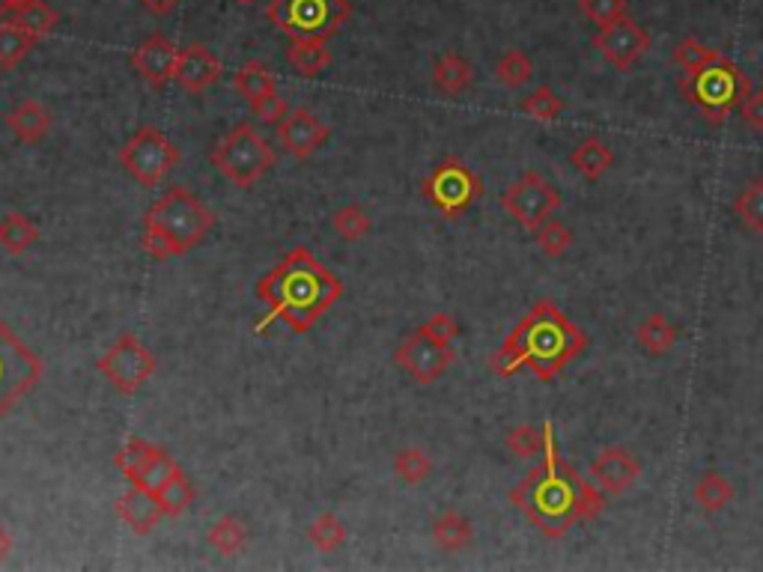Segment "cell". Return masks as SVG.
I'll return each instance as SVG.
<instances>
[{
  "label": "cell",
  "mask_w": 763,
  "mask_h": 572,
  "mask_svg": "<svg viewBox=\"0 0 763 572\" xmlns=\"http://www.w3.org/2000/svg\"><path fill=\"white\" fill-rule=\"evenodd\" d=\"M433 540H436V545L445 549V552H462V549H468L471 540H475L471 519L459 513V510H445V513L433 519Z\"/></svg>",
  "instance_id": "26"
},
{
  "label": "cell",
  "mask_w": 763,
  "mask_h": 572,
  "mask_svg": "<svg viewBox=\"0 0 763 572\" xmlns=\"http://www.w3.org/2000/svg\"><path fill=\"white\" fill-rule=\"evenodd\" d=\"M420 194L424 201L439 212L441 218H459L462 212H468L480 201L484 194V182L462 159L448 155L445 162H439L433 171L420 182Z\"/></svg>",
  "instance_id": "8"
},
{
  "label": "cell",
  "mask_w": 763,
  "mask_h": 572,
  "mask_svg": "<svg viewBox=\"0 0 763 572\" xmlns=\"http://www.w3.org/2000/svg\"><path fill=\"white\" fill-rule=\"evenodd\" d=\"M650 45H653L650 30L630 16L611 21L609 28H600V33L593 37V48L606 58V63H611L620 72H630L648 54Z\"/></svg>",
  "instance_id": "15"
},
{
  "label": "cell",
  "mask_w": 763,
  "mask_h": 572,
  "mask_svg": "<svg viewBox=\"0 0 763 572\" xmlns=\"http://www.w3.org/2000/svg\"><path fill=\"white\" fill-rule=\"evenodd\" d=\"M641 477V462L632 450L609 445L591 462V480L606 496H627Z\"/></svg>",
  "instance_id": "17"
},
{
  "label": "cell",
  "mask_w": 763,
  "mask_h": 572,
  "mask_svg": "<svg viewBox=\"0 0 763 572\" xmlns=\"http://www.w3.org/2000/svg\"><path fill=\"white\" fill-rule=\"evenodd\" d=\"M7 21L19 24V28H24L28 33H33V37L45 39L58 30L60 12L54 10L51 3H45V0H16Z\"/></svg>",
  "instance_id": "25"
},
{
  "label": "cell",
  "mask_w": 763,
  "mask_h": 572,
  "mask_svg": "<svg viewBox=\"0 0 763 572\" xmlns=\"http://www.w3.org/2000/svg\"><path fill=\"white\" fill-rule=\"evenodd\" d=\"M37 242H39V227L28 218V215L10 212V215H3V218H0V248L7 251L10 257L28 254Z\"/></svg>",
  "instance_id": "28"
},
{
  "label": "cell",
  "mask_w": 763,
  "mask_h": 572,
  "mask_svg": "<svg viewBox=\"0 0 763 572\" xmlns=\"http://www.w3.org/2000/svg\"><path fill=\"white\" fill-rule=\"evenodd\" d=\"M238 7H251V3H257V0H236Z\"/></svg>",
  "instance_id": "50"
},
{
  "label": "cell",
  "mask_w": 763,
  "mask_h": 572,
  "mask_svg": "<svg viewBox=\"0 0 763 572\" xmlns=\"http://www.w3.org/2000/svg\"><path fill=\"white\" fill-rule=\"evenodd\" d=\"M588 349V331L572 323L561 307L543 298L513 325L505 344L489 355V370L507 379L522 367L540 381L558 379Z\"/></svg>",
  "instance_id": "2"
},
{
  "label": "cell",
  "mask_w": 763,
  "mask_h": 572,
  "mask_svg": "<svg viewBox=\"0 0 763 572\" xmlns=\"http://www.w3.org/2000/svg\"><path fill=\"white\" fill-rule=\"evenodd\" d=\"M155 498H159V504H162L167 519H180V515H185L191 507H194L197 489L191 487V480L185 477V471H182V474H176L173 480H167V483L155 492Z\"/></svg>",
  "instance_id": "34"
},
{
  "label": "cell",
  "mask_w": 763,
  "mask_h": 572,
  "mask_svg": "<svg viewBox=\"0 0 763 572\" xmlns=\"http://www.w3.org/2000/svg\"><path fill=\"white\" fill-rule=\"evenodd\" d=\"M505 445L507 450L519 459L543 457V427L537 429L531 427V423H519V427H513L507 432Z\"/></svg>",
  "instance_id": "42"
},
{
  "label": "cell",
  "mask_w": 763,
  "mask_h": 572,
  "mask_svg": "<svg viewBox=\"0 0 763 572\" xmlns=\"http://www.w3.org/2000/svg\"><path fill=\"white\" fill-rule=\"evenodd\" d=\"M42 379V358L0 319V420Z\"/></svg>",
  "instance_id": "10"
},
{
  "label": "cell",
  "mask_w": 763,
  "mask_h": 572,
  "mask_svg": "<svg viewBox=\"0 0 763 572\" xmlns=\"http://www.w3.org/2000/svg\"><path fill=\"white\" fill-rule=\"evenodd\" d=\"M394 474L400 477L406 487H418L433 474V459L427 450L420 448H403L394 453Z\"/></svg>",
  "instance_id": "39"
},
{
  "label": "cell",
  "mask_w": 763,
  "mask_h": 572,
  "mask_svg": "<svg viewBox=\"0 0 763 572\" xmlns=\"http://www.w3.org/2000/svg\"><path fill=\"white\" fill-rule=\"evenodd\" d=\"M531 78H535V63H531V58H528L525 51L510 48V51H505V54L498 58L496 81L501 86H507V90H522Z\"/></svg>",
  "instance_id": "35"
},
{
  "label": "cell",
  "mask_w": 763,
  "mask_h": 572,
  "mask_svg": "<svg viewBox=\"0 0 763 572\" xmlns=\"http://www.w3.org/2000/svg\"><path fill=\"white\" fill-rule=\"evenodd\" d=\"M332 227L344 242H362V238L373 229V221L364 206H358V203H346V206H340V210L334 212Z\"/></svg>",
  "instance_id": "40"
},
{
  "label": "cell",
  "mask_w": 763,
  "mask_h": 572,
  "mask_svg": "<svg viewBox=\"0 0 763 572\" xmlns=\"http://www.w3.org/2000/svg\"><path fill=\"white\" fill-rule=\"evenodd\" d=\"M277 155L268 141L251 123L233 125L218 146L212 150L215 171L236 188H251L260 180H266L268 171L275 167Z\"/></svg>",
  "instance_id": "6"
},
{
  "label": "cell",
  "mask_w": 763,
  "mask_h": 572,
  "mask_svg": "<svg viewBox=\"0 0 763 572\" xmlns=\"http://www.w3.org/2000/svg\"><path fill=\"white\" fill-rule=\"evenodd\" d=\"M535 238H537V248L543 251L549 259H561L563 254L572 248V242H576L572 229L567 227V224H561V221H555V218H549L546 224H540V227L535 229Z\"/></svg>",
  "instance_id": "41"
},
{
  "label": "cell",
  "mask_w": 763,
  "mask_h": 572,
  "mask_svg": "<svg viewBox=\"0 0 763 572\" xmlns=\"http://www.w3.org/2000/svg\"><path fill=\"white\" fill-rule=\"evenodd\" d=\"M734 215L743 221V227L763 236V176L745 182L734 197Z\"/></svg>",
  "instance_id": "33"
},
{
  "label": "cell",
  "mask_w": 763,
  "mask_h": 572,
  "mask_svg": "<svg viewBox=\"0 0 763 572\" xmlns=\"http://www.w3.org/2000/svg\"><path fill=\"white\" fill-rule=\"evenodd\" d=\"M39 42H42V39L28 33V30L19 28V24L3 21V24H0V69H3V72H12L16 67H21Z\"/></svg>",
  "instance_id": "29"
},
{
  "label": "cell",
  "mask_w": 763,
  "mask_h": 572,
  "mask_svg": "<svg viewBox=\"0 0 763 572\" xmlns=\"http://www.w3.org/2000/svg\"><path fill=\"white\" fill-rule=\"evenodd\" d=\"M266 19L289 39L328 42L353 19V3L349 0H268Z\"/></svg>",
  "instance_id": "7"
},
{
  "label": "cell",
  "mask_w": 763,
  "mask_h": 572,
  "mask_svg": "<svg viewBox=\"0 0 763 572\" xmlns=\"http://www.w3.org/2000/svg\"><path fill=\"white\" fill-rule=\"evenodd\" d=\"M251 540V531L248 524L242 522L238 515H221V519H215L210 528V534H206V543L215 549L218 554H238L245 545H248Z\"/></svg>",
  "instance_id": "31"
},
{
  "label": "cell",
  "mask_w": 763,
  "mask_h": 572,
  "mask_svg": "<svg viewBox=\"0 0 763 572\" xmlns=\"http://www.w3.org/2000/svg\"><path fill=\"white\" fill-rule=\"evenodd\" d=\"M307 540H311V545H314L316 552L332 554L346 543V524L334 513L316 515L314 522H311V528H307Z\"/></svg>",
  "instance_id": "36"
},
{
  "label": "cell",
  "mask_w": 763,
  "mask_h": 572,
  "mask_svg": "<svg viewBox=\"0 0 763 572\" xmlns=\"http://www.w3.org/2000/svg\"><path fill=\"white\" fill-rule=\"evenodd\" d=\"M740 116L749 132L763 134V86H752V93L740 102Z\"/></svg>",
  "instance_id": "46"
},
{
  "label": "cell",
  "mask_w": 763,
  "mask_h": 572,
  "mask_svg": "<svg viewBox=\"0 0 763 572\" xmlns=\"http://www.w3.org/2000/svg\"><path fill=\"white\" fill-rule=\"evenodd\" d=\"M218 218L189 188H171L143 215V251L153 259L185 257L215 229Z\"/></svg>",
  "instance_id": "4"
},
{
  "label": "cell",
  "mask_w": 763,
  "mask_h": 572,
  "mask_svg": "<svg viewBox=\"0 0 763 572\" xmlns=\"http://www.w3.org/2000/svg\"><path fill=\"white\" fill-rule=\"evenodd\" d=\"M143 3H146V10L153 12V16H167L180 0H143Z\"/></svg>",
  "instance_id": "47"
},
{
  "label": "cell",
  "mask_w": 763,
  "mask_h": 572,
  "mask_svg": "<svg viewBox=\"0 0 763 572\" xmlns=\"http://www.w3.org/2000/svg\"><path fill=\"white\" fill-rule=\"evenodd\" d=\"M734 496L736 492L734 487H731V480H728L725 474H719V471H706V474H701V480H698L695 489H692L695 504L710 515L728 510V504L734 501Z\"/></svg>",
  "instance_id": "30"
},
{
  "label": "cell",
  "mask_w": 763,
  "mask_h": 572,
  "mask_svg": "<svg viewBox=\"0 0 763 572\" xmlns=\"http://www.w3.org/2000/svg\"><path fill=\"white\" fill-rule=\"evenodd\" d=\"M7 125L21 143L33 146L51 134V114H48L45 105H39L37 99H21L19 105L7 114Z\"/></svg>",
  "instance_id": "21"
},
{
  "label": "cell",
  "mask_w": 763,
  "mask_h": 572,
  "mask_svg": "<svg viewBox=\"0 0 763 572\" xmlns=\"http://www.w3.org/2000/svg\"><path fill=\"white\" fill-rule=\"evenodd\" d=\"M471 81H475V69H471V63H468L462 54H457V51H445V54L436 58V63H433V86H436L441 95L457 99V95L468 93Z\"/></svg>",
  "instance_id": "22"
},
{
  "label": "cell",
  "mask_w": 763,
  "mask_h": 572,
  "mask_svg": "<svg viewBox=\"0 0 763 572\" xmlns=\"http://www.w3.org/2000/svg\"><path fill=\"white\" fill-rule=\"evenodd\" d=\"M233 86H236L238 93L245 95L248 102L277 90L275 75H272V69H268L263 60H248V63H242V67L236 69V75H233Z\"/></svg>",
  "instance_id": "32"
},
{
  "label": "cell",
  "mask_w": 763,
  "mask_h": 572,
  "mask_svg": "<svg viewBox=\"0 0 763 572\" xmlns=\"http://www.w3.org/2000/svg\"><path fill=\"white\" fill-rule=\"evenodd\" d=\"M722 58H725L722 51L704 45V42L695 37L680 39L678 45L671 48V60H674L683 72H698V69L710 67V63H715V60H722Z\"/></svg>",
  "instance_id": "38"
},
{
  "label": "cell",
  "mask_w": 763,
  "mask_h": 572,
  "mask_svg": "<svg viewBox=\"0 0 763 572\" xmlns=\"http://www.w3.org/2000/svg\"><path fill=\"white\" fill-rule=\"evenodd\" d=\"M501 210L528 233H535L540 224L552 218L561 210V191L546 180L543 173L525 171L516 182H510L501 194Z\"/></svg>",
  "instance_id": "11"
},
{
  "label": "cell",
  "mask_w": 763,
  "mask_h": 572,
  "mask_svg": "<svg viewBox=\"0 0 763 572\" xmlns=\"http://www.w3.org/2000/svg\"><path fill=\"white\" fill-rule=\"evenodd\" d=\"M286 63L302 78H316L332 67L334 54L325 45V39H289Z\"/></svg>",
  "instance_id": "23"
},
{
  "label": "cell",
  "mask_w": 763,
  "mask_h": 572,
  "mask_svg": "<svg viewBox=\"0 0 763 572\" xmlns=\"http://www.w3.org/2000/svg\"><path fill=\"white\" fill-rule=\"evenodd\" d=\"M749 93H752V81L734 60L728 58L715 60V63L698 69V72H686L683 81H680V95L710 125L725 123L731 111H736Z\"/></svg>",
  "instance_id": "5"
},
{
  "label": "cell",
  "mask_w": 763,
  "mask_h": 572,
  "mask_svg": "<svg viewBox=\"0 0 763 572\" xmlns=\"http://www.w3.org/2000/svg\"><path fill=\"white\" fill-rule=\"evenodd\" d=\"M277 137H281V146H284L293 159L307 162L311 155L319 153L325 143H328L332 129H328V123H323L314 111H307V108H289V114L277 123Z\"/></svg>",
  "instance_id": "16"
},
{
  "label": "cell",
  "mask_w": 763,
  "mask_h": 572,
  "mask_svg": "<svg viewBox=\"0 0 763 572\" xmlns=\"http://www.w3.org/2000/svg\"><path fill=\"white\" fill-rule=\"evenodd\" d=\"M394 361L409 372L418 385H433L439 381L454 364V346L433 340L429 334L418 331L406 334L400 346L394 349Z\"/></svg>",
  "instance_id": "14"
},
{
  "label": "cell",
  "mask_w": 763,
  "mask_h": 572,
  "mask_svg": "<svg viewBox=\"0 0 763 572\" xmlns=\"http://www.w3.org/2000/svg\"><path fill=\"white\" fill-rule=\"evenodd\" d=\"M510 504L535 524L546 540H561L576 524L593 522L606 513L609 496L584 480L558 450L552 420L543 423V459L510 489Z\"/></svg>",
  "instance_id": "1"
},
{
  "label": "cell",
  "mask_w": 763,
  "mask_h": 572,
  "mask_svg": "<svg viewBox=\"0 0 763 572\" xmlns=\"http://www.w3.org/2000/svg\"><path fill=\"white\" fill-rule=\"evenodd\" d=\"M221 75H224V63L218 60V54L210 51L206 45H201V42H191L189 48H182L173 81H176L185 93L197 95L218 84Z\"/></svg>",
  "instance_id": "19"
},
{
  "label": "cell",
  "mask_w": 763,
  "mask_h": 572,
  "mask_svg": "<svg viewBox=\"0 0 763 572\" xmlns=\"http://www.w3.org/2000/svg\"><path fill=\"white\" fill-rule=\"evenodd\" d=\"M579 12L597 28H609L611 21L630 16V0H579Z\"/></svg>",
  "instance_id": "43"
},
{
  "label": "cell",
  "mask_w": 763,
  "mask_h": 572,
  "mask_svg": "<svg viewBox=\"0 0 763 572\" xmlns=\"http://www.w3.org/2000/svg\"><path fill=\"white\" fill-rule=\"evenodd\" d=\"M114 466L123 471L125 480H129L132 487L146 489V492H153V496L167 483V480L182 474L180 462H176L167 450L159 448V445H150L146 439H138V436L125 441L123 448L116 450Z\"/></svg>",
  "instance_id": "13"
},
{
  "label": "cell",
  "mask_w": 763,
  "mask_h": 572,
  "mask_svg": "<svg viewBox=\"0 0 763 572\" xmlns=\"http://www.w3.org/2000/svg\"><path fill=\"white\" fill-rule=\"evenodd\" d=\"M12 3H16V0H0V24H3V21L10 19Z\"/></svg>",
  "instance_id": "49"
},
{
  "label": "cell",
  "mask_w": 763,
  "mask_h": 572,
  "mask_svg": "<svg viewBox=\"0 0 763 572\" xmlns=\"http://www.w3.org/2000/svg\"><path fill=\"white\" fill-rule=\"evenodd\" d=\"M182 48H176L164 33H153L146 37L141 45L132 51V69L138 75L153 86V90H164L176 75V63H180Z\"/></svg>",
  "instance_id": "18"
},
{
  "label": "cell",
  "mask_w": 763,
  "mask_h": 572,
  "mask_svg": "<svg viewBox=\"0 0 763 572\" xmlns=\"http://www.w3.org/2000/svg\"><path fill=\"white\" fill-rule=\"evenodd\" d=\"M570 164L579 171V176L588 182H600L606 173L614 167V153L611 146L600 137H584L572 146Z\"/></svg>",
  "instance_id": "24"
},
{
  "label": "cell",
  "mask_w": 763,
  "mask_h": 572,
  "mask_svg": "<svg viewBox=\"0 0 763 572\" xmlns=\"http://www.w3.org/2000/svg\"><path fill=\"white\" fill-rule=\"evenodd\" d=\"M155 367H159L155 355L134 334H120L114 346L99 358V372L120 394L141 391L143 385L155 376Z\"/></svg>",
  "instance_id": "12"
},
{
  "label": "cell",
  "mask_w": 763,
  "mask_h": 572,
  "mask_svg": "<svg viewBox=\"0 0 763 572\" xmlns=\"http://www.w3.org/2000/svg\"><path fill=\"white\" fill-rule=\"evenodd\" d=\"M114 507L116 515H120V522L138 537H146L150 531H155V524L162 522V519H167L162 504H159V498L141 487H132L129 492H123V496L116 498Z\"/></svg>",
  "instance_id": "20"
},
{
  "label": "cell",
  "mask_w": 763,
  "mask_h": 572,
  "mask_svg": "<svg viewBox=\"0 0 763 572\" xmlns=\"http://www.w3.org/2000/svg\"><path fill=\"white\" fill-rule=\"evenodd\" d=\"M182 162L180 146L155 125H141L138 132L123 143L120 150V164L143 188L162 185L173 173V167Z\"/></svg>",
  "instance_id": "9"
},
{
  "label": "cell",
  "mask_w": 763,
  "mask_h": 572,
  "mask_svg": "<svg viewBox=\"0 0 763 572\" xmlns=\"http://www.w3.org/2000/svg\"><path fill=\"white\" fill-rule=\"evenodd\" d=\"M635 340H639L641 353H648L650 358H662L678 346V328H674V323H668V316L650 314L635 328Z\"/></svg>",
  "instance_id": "27"
},
{
  "label": "cell",
  "mask_w": 763,
  "mask_h": 572,
  "mask_svg": "<svg viewBox=\"0 0 763 572\" xmlns=\"http://www.w3.org/2000/svg\"><path fill=\"white\" fill-rule=\"evenodd\" d=\"M522 111L528 116L540 120V123H558V120L563 116V111H567V102H563L561 95L555 93L552 86L543 84V86H537V90H531V93L525 95Z\"/></svg>",
  "instance_id": "37"
},
{
  "label": "cell",
  "mask_w": 763,
  "mask_h": 572,
  "mask_svg": "<svg viewBox=\"0 0 763 572\" xmlns=\"http://www.w3.org/2000/svg\"><path fill=\"white\" fill-rule=\"evenodd\" d=\"M420 331L429 334V337L439 340V344L454 346V340L459 337V323L450 314H433L427 323L420 325Z\"/></svg>",
  "instance_id": "45"
},
{
  "label": "cell",
  "mask_w": 763,
  "mask_h": 572,
  "mask_svg": "<svg viewBox=\"0 0 763 572\" xmlns=\"http://www.w3.org/2000/svg\"><path fill=\"white\" fill-rule=\"evenodd\" d=\"M12 545H16V540H12V534L0 524V563L7 561L10 558V552H12Z\"/></svg>",
  "instance_id": "48"
},
{
  "label": "cell",
  "mask_w": 763,
  "mask_h": 572,
  "mask_svg": "<svg viewBox=\"0 0 763 572\" xmlns=\"http://www.w3.org/2000/svg\"><path fill=\"white\" fill-rule=\"evenodd\" d=\"M257 298L268 305V319H281L296 334H307L340 298L344 284L307 248H293L268 275L260 277Z\"/></svg>",
  "instance_id": "3"
},
{
  "label": "cell",
  "mask_w": 763,
  "mask_h": 572,
  "mask_svg": "<svg viewBox=\"0 0 763 572\" xmlns=\"http://www.w3.org/2000/svg\"><path fill=\"white\" fill-rule=\"evenodd\" d=\"M251 105V114L257 116V120H263V123H281L286 114H289V102H286L284 95L277 93V90H272V93L260 95V99H254V102H248Z\"/></svg>",
  "instance_id": "44"
}]
</instances>
